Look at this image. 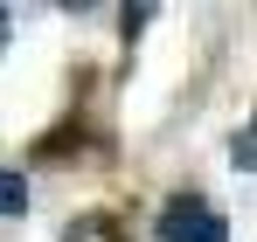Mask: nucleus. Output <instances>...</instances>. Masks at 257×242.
I'll return each mask as SVG.
<instances>
[{"label":"nucleus","instance_id":"f03ea898","mask_svg":"<svg viewBox=\"0 0 257 242\" xmlns=\"http://www.w3.org/2000/svg\"><path fill=\"white\" fill-rule=\"evenodd\" d=\"M28 208V180L21 173H0V214H21Z\"/></svg>","mask_w":257,"mask_h":242},{"label":"nucleus","instance_id":"20e7f679","mask_svg":"<svg viewBox=\"0 0 257 242\" xmlns=\"http://www.w3.org/2000/svg\"><path fill=\"white\" fill-rule=\"evenodd\" d=\"M236 166H257V124L243 132V146H236Z\"/></svg>","mask_w":257,"mask_h":242},{"label":"nucleus","instance_id":"39448f33","mask_svg":"<svg viewBox=\"0 0 257 242\" xmlns=\"http://www.w3.org/2000/svg\"><path fill=\"white\" fill-rule=\"evenodd\" d=\"M0 35H7V14H0Z\"/></svg>","mask_w":257,"mask_h":242},{"label":"nucleus","instance_id":"7ed1b4c3","mask_svg":"<svg viewBox=\"0 0 257 242\" xmlns=\"http://www.w3.org/2000/svg\"><path fill=\"white\" fill-rule=\"evenodd\" d=\"M70 242H118V222H97V214H90V222L70 228Z\"/></svg>","mask_w":257,"mask_h":242},{"label":"nucleus","instance_id":"f257e3e1","mask_svg":"<svg viewBox=\"0 0 257 242\" xmlns=\"http://www.w3.org/2000/svg\"><path fill=\"white\" fill-rule=\"evenodd\" d=\"M160 242H229V228L202 194H174L160 208Z\"/></svg>","mask_w":257,"mask_h":242}]
</instances>
